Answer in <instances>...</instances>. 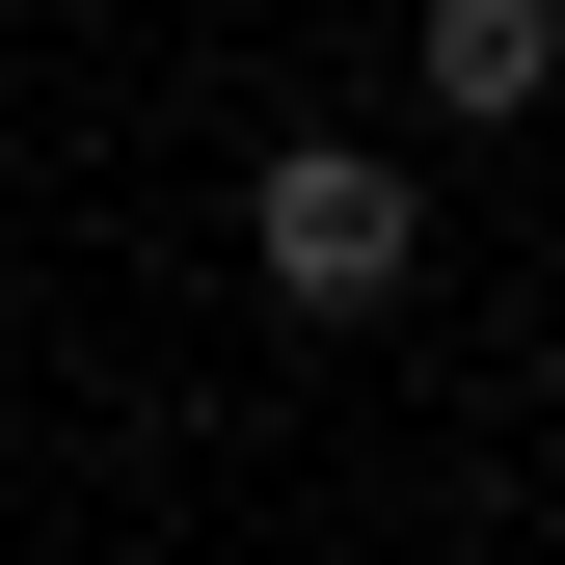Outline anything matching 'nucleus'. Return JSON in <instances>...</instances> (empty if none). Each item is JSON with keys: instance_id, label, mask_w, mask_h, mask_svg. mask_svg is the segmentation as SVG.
<instances>
[{"instance_id": "1", "label": "nucleus", "mask_w": 565, "mask_h": 565, "mask_svg": "<svg viewBox=\"0 0 565 565\" xmlns=\"http://www.w3.org/2000/svg\"><path fill=\"white\" fill-rule=\"evenodd\" d=\"M243 243H269V297H297V323H377L431 216H404V162H377V135H297V162L243 189Z\"/></svg>"}, {"instance_id": "2", "label": "nucleus", "mask_w": 565, "mask_h": 565, "mask_svg": "<svg viewBox=\"0 0 565 565\" xmlns=\"http://www.w3.org/2000/svg\"><path fill=\"white\" fill-rule=\"evenodd\" d=\"M539 82H565V0H431V108L458 135H512Z\"/></svg>"}]
</instances>
